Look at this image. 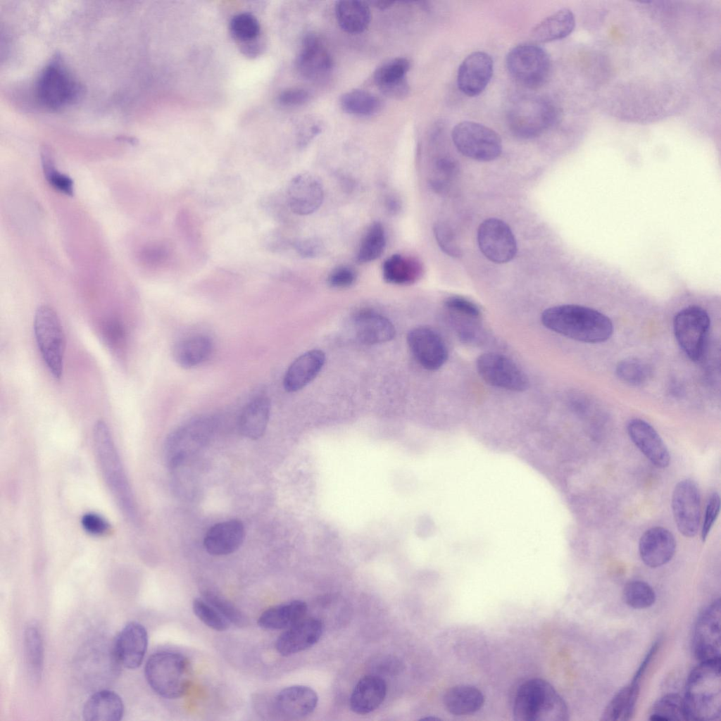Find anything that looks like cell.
Instances as JSON below:
<instances>
[{"label": "cell", "instance_id": "cell-1", "mask_svg": "<svg viewBox=\"0 0 721 721\" xmlns=\"http://www.w3.org/2000/svg\"><path fill=\"white\" fill-rule=\"evenodd\" d=\"M541 321L547 329L584 343H601L613 332L611 320L602 313L583 306L565 304L545 309Z\"/></svg>", "mask_w": 721, "mask_h": 721}, {"label": "cell", "instance_id": "cell-2", "mask_svg": "<svg viewBox=\"0 0 721 721\" xmlns=\"http://www.w3.org/2000/svg\"><path fill=\"white\" fill-rule=\"evenodd\" d=\"M32 86L33 103L48 112H58L77 103L84 87L68 67L59 51L38 72Z\"/></svg>", "mask_w": 721, "mask_h": 721}, {"label": "cell", "instance_id": "cell-3", "mask_svg": "<svg viewBox=\"0 0 721 721\" xmlns=\"http://www.w3.org/2000/svg\"><path fill=\"white\" fill-rule=\"evenodd\" d=\"M687 720L715 721L721 715V660L699 663L689 673L683 696Z\"/></svg>", "mask_w": 721, "mask_h": 721}, {"label": "cell", "instance_id": "cell-4", "mask_svg": "<svg viewBox=\"0 0 721 721\" xmlns=\"http://www.w3.org/2000/svg\"><path fill=\"white\" fill-rule=\"evenodd\" d=\"M93 441L96 460L108 488L125 516L134 520L137 508L133 494L111 430L101 420L94 426Z\"/></svg>", "mask_w": 721, "mask_h": 721}, {"label": "cell", "instance_id": "cell-5", "mask_svg": "<svg viewBox=\"0 0 721 721\" xmlns=\"http://www.w3.org/2000/svg\"><path fill=\"white\" fill-rule=\"evenodd\" d=\"M517 721H565L569 718L568 706L547 681L531 679L518 689L513 708Z\"/></svg>", "mask_w": 721, "mask_h": 721}, {"label": "cell", "instance_id": "cell-6", "mask_svg": "<svg viewBox=\"0 0 721 721\" xmlns=\"http://www.w3.org/2000/svg\"><path fill=\"white\" fill-rule=\"evenodd\" d=\"M144 674L154 692L165 698L175 699L187 691L191 683L192 667L184 655L161 651L149 658Z\"/></svg>", "mask_w": 721, "mask_h": 721}, {"label": "cell", "instance_id": "cell-7", "mask_svg": "<svg viewBox=\"0 0 721 721\" xmlns=\"http://www.w3.org/2000/svg\"><path fill=\"white\" fill-rule=\"evenodd\" d=\"M558 118V110L552 101L533 95L516 98L507 113L510 131L522 139L539 136L553 126Z\"/></svg>", "mask_w": 721, "mask_h": 721}, {"label": "cell", "instance_id": "cell-8", "mask_svg": "<svg viewBox=\"0 0 721 721\" xmlns=\"http://www.w3.org/2000/svg\"><path fill=\"white\" fill-rule=\"evenodd\" d=\"M33 329L35 340L44 363L55 378L61 377L65 352V335L56 311L40 306L35 311Z\"/></svg>", "mask_w": 721, "mask_h": 721}, {"label": "cell", "instance_id": "cell-9", "mask_svg": "<svg viewBox=\"0 0 721 721\" xmlns=\"http://www.w3.org/2000/svg\"><path fill=\"white\" fill-rule=\"evenodd\" d=\"M215 420L208 416L194 418L173 432L165 445V458L171 470L179 467L190 455L211 439Z\"/></svg>", "mask_w": 721, "mask_h": 721}, {"label": "cell", "instance_id": "cell-10", "mask_svg": "<svg viewBox=\"0 0 721 721\" xmlns=\"http://www.w3.org/2000/svg\"><path fill=\"white\" fill-rule=\"evenodd\" d=\"M506 66L513 79L523 87L534 89L548 80L551 62L548 53L533 44H522L510 50Z\"/></svg>", "mask_w": 721, "mask_h": 721}, {"label": "cell", "instance_id": "cell-11", "mask_svg": "<svg viewBox=\"0 0 721 721\" xmlns=\"http://www.w3.org/2000/svg\"><path fill=\"white\" fill-rule=\"evenodd\" d=\"M451 137L463 156L479 161H491L502 151V142L492 129L473 121H463L452 130Z\"/></svg>", "mask_w": 721, "mask_h": 721}, {"label": "cell", "instance_id": "cell-12", "mask_svg": "<svg viewBox=\"0 0 721 721\" xmlns=\"http://www.w3.org/2000/svg\"><path fill=\"white\" fill-rule=\"evenodd\" d=\"M710 326L708 313L698 306H690L679 311L673 320L676 340L693 361L700 360L704 353Z\"/></svg>", "mask_w": 721, "mask_h": 721}, {"label": "cell", "instance_id": "cell-13", "mask_svg": "<svg viewBox=\"0 0 721 721\" xmlns=\"http://www.w3.org/2000/svg\"><path fill=\"white\" fill-rule=\"evenodd\" d=\"M721 606L714 600L698 615L692 636V652L699 662L721 660Z\"/></svg>", "mask_w": 721, "mask_h": 721}, {"label": "cell", "instance_id": "cell-14", "mask_svg": "<svg viewBox=\"0 0 721 721\" xmlns=\"http://www.w3.org/2000/svg\"><path fill=\"white\" fill-rule=\"evenodd\" d=\"M476 368L481 378L494 387L523 391L529 387L526 374L509 358L495 353L481 354L476 360Z\"/></svg>", "mask_w": 721, "mask_h": 721}, {"label": "cell", "instance_id": "cell-15", "mask_svg": "<svg viewBox=\"0 0 721 721\" xmlns=\"http://www.w3.org/2000/svg\"><path fill=\"white\" fill-rule=\"evenodd\" d=\"M479 248L484 256L496 263H506L516 255V239L510 227L497 218L484 220L477 230Z\"/></svg>", "mask_w": 721, "mask_h": 721}, {"label": "cell", "instance_id": "cell-16", "mask_svg": "<svg viewBox=\"0 0 721 721\" xmlns=\"http://www.w3.org/2000/svg\"><path fill=\"white\" fill-rule=\"evenodd\" d=\"M672 510L679 532L686 537L696 535L701 519V496L696 483L685 479L672 492Z\"/></svg>", "mask_w": 721, "mask_h": 721}, {"label": "cell", "instance_id": "cell-17", "mask_svg": "<svg viewBox=\"0 0 721 721\" xmlns=\"http://www.w3.org/2000/svg\"><path fill=\"white\" fill-rule=\"evenodd\" d=\"M408 346L419 364L427 370H437L446 362L447 346L442 337L433 329L420 326L408 334Z\"/></svg>", "mask_w": 721, "mask_h": 721}, {"label": "cell", "instance_id": "cell-18", "mask_svg": "<svg viewBox=\"0 0 721 721\" xmlns=\"http://www.w3.org/2000/svg\"><path fill=\"white\" fill-rule=\"evenodd\" d=\"M148 645L145 627L137 622H130L117 634L112 650L119 665L127 669L140 666Z\"/></svg>", "mask_w": 721, "mask_h": 721}, {"label": "cell", "instance_id": "cell-19", "mask_svg": "<svg viewBox=\"0 0 721 721\" xmlns=\"http://www.w3.org/2000/svg\"><path fill=\"white\" fill-rule=\"evenodd\" d=\"M493 72L494 62L487 53L472 52L462 61L458 68V87L468 96H477L489 83Z\"/></svg>", "mask_w": 721, "mask_h": 721}, {"label": "cell", "instance_id": "cell-20", "mask_svg": "<svg viewBox=\"0 0 721 721\" xmlns=\"http://www.w3.org/2000/svg\"><path fill=\"white\" fill-rule=\"evenodd\" d=\"M324 199L321 182L313 175L301 173L294 177L287 189L290 210L298 215H308L316 211Z\"/></svg>", "mask_w": 721, "mask_h": 721}, {"label": "cell", "instance_id": "cell-21", "mask_svg": "<svg viewBox=\"0 0 721 721\" xmlns=\"http://www.w3.org/2000/svg\"><path fill=\"white\" fill-rule=\"evenodd\" d=\"M627 430L632 442L653 465L659 468L669 465V451L659 434L648 422L634 418L629 421Z\"/></svg>", "mask_w": 721, "mask_h": 721}, {"label": "cell", "instance_id": "cell-22", "mask_svg": "<svg viewBox=\"0 0 721 721\" xmlns=\"http://www.w3.org/2000/svg\"><path fill=\"white\" fill-rule=\"evenodd\" d=\"M296 67L303 77L311 80L320 78L331 71L332 58L318 35L309 33L304 37Z\"/></svg>", "mask_w": 721, "mask_h": 721}, {"label": "cell", "instance_id": "cell-23", "mask_svg": "<svg viewBox=\"0 0 721 721\" xmlns=\"http://www.w3.org/2000/svg\"><path fill=\"white\" fill-rule=\"evenodd\" d=\"M676 540L668 529L655 527L641 537L639 551L641 560L648 567L656 568L669 563L676 551Z\"/></svg>", "mask_w": 721, "mask_h": 721}, {"label": "cell", "instance_id": "cell-24", "mask_svg": "<svg viewBox=\"0 0 721 721\" xmlns=\"http://www.w3.org/2000/svg\"><path fill=\"white\" fill-rule=\"evenodd\" d=\"M323 632V624L315 617L303 618L286 629L277 639V652L288 656L306 650L315 644Z\"/></svg>", "mask_w": 721, "mask_h": 721}, {"label": "cell", "instance_id": "cell-25", "mask_svg": "<svg viewBox=\"0 0 721 721\" xmlns=\"http://www.w3.org/2000/svg\"><path fill=\"white\" fill-rule=\"evenodd\" d=\"M318 701L316 692L311 687L294 685L282 689L275 696L274 706L277 713L288 718H299L314 711Z\"/></svg>", "mask_w": 721, "mask_h": 721}, {"label": "cell", "instance_id": "cell-26", "mask_svg": "<svg viewBox=\"0 0 721 721\" xmlns=\"http://www.w3.org/2000/svg\"><path fill=\"white\" fill-rule=\"evenodd\" d=\"M244 527L239 520L232 519L213 525L206 532L203 544L213 556H224L237 551L244 539Z\"/></svg>", "mask_w": 721, "mask_h": 721}, {"label": "cell", "instance_id": "cell-27", "mask_svg": "<svg viewBox=\"0 0 721 721\" xmlns=\"http://www.w3.org/2000/svg\"><path fill=\"white\" fill-rule=\"evenodd\" d=\"M410 66L407 58H396L378 67L373 77L381 92L391 99L406 96L410 88L406 76Z\"/></svg>", "mask_w": 721, "mask_h": 721}, {"label": "cell", "instance_id": "cell-28", "mask_svg": "<svg viewBox=\"0 0 721 721\" xmlns=\"http://www.w3.org/2000/svg\"><path fill=\"white\" fill-rule=\"evenodd\" d=\"M325 361L321 350L308 351L296 358L288 368L283 385L289 392L297 391L309 384L320 372Z\"/></svg>", "mask_w": 721, "mask_h": 721}, {"label": "cell", "instance_id": "cell-29", "mask_svg": "<svg viewBox=\"0 0 721 721\" xmlns=\"http://www.w3.org/2000/svg\"><path fill=\"white\" fill-rule=\"evenodd\" d=\"M353 324L357 338L366 344L384 343L395 337V327L391 321L371 310L357 313Z\"/></svg>", "mask_w": 721, "mask_h": 721}, {"label": "cell", "instance_id": "cell-30", "mask_svg": "<svg viewBox=\"0 0 721 721\" xmlns=\"http://www.w3.org/2000/svg\"><path fill=\"white\" fill-rule=\"evenodd\" d=\"M387 684L377 675H369L360 679L355 686L351 697L350 707L357 714L365 715L377 709L384 701Z\"/></svg>", "mask_w": 721, "mask_h": 721}, {"label": "cell", "instance_id": "cell-31", "mask_svg": "<svg viewBox=\"0 0 721 721\" xmlns=\"http://www.w3.org/2000/svg\"><path fill=\"white\" fill-rule=\"evenodd\" d=\"M124 713L120 696L108 689L94 693L84 703L82 716L87 721H118Z\"/></svg>", "mask_w": 721, "mask_h": 721}, {"label": "cell", "instance_id": "cell-32", "mask_svg": "<svg viewBox=\"0 0 721 721\" xmlns=\"http://www.w3.org/2000/svg\"><path fill=\"white\" fill-rule=\"evenodd\" d=\"M270 401L261 396L250 401L242 410L238 422L241 434L251 439H258L265 432L270 413Z\"/></svg>", "mask_w": 721, "mask_h": 721}, {"label": "cell", "instance_id": "cell-33", "mask_svg": "<svg viewBox=\"0 0 721 721\" xmlns=\"http://www.w3.org/2000/svg\"><path fill=\"white\" fill-rule=\"evenodd\" d=\"M575 27V18L572 11L561 8L543 19L532 30V39L540 43L562 39L570 35Z\"/></svg>", "mask_w": 721, "mask_h": 721}, {"label": "cell", "instance_id": "cell-34", "mask_svg": "<svg viewBox=\"0 0 721 721\" xmlns=\"http://www.w3.org/2000/svg\"><path fill=\"white\" fill-rule=\"evenodd\" d=\"M306 612L304 601L294 600L265 610L260 615L258 624L265 629H287L303 619Z\"/></svg>", "mask_w": 721, "mask_h": 721}, {"label": "cell", "instance_id": "cell-35", "mask_svg": "<svg viewBox=\"0 0 721 721\" xmlns=\"http://www.w3.org/2000/svg\"><path fill=\"white\" fill-rule=\"evenodd\" d=\"M213 343L205 335H195L180 341L173 350V358L184 368L196 367L211 356Z\"/></svg>", "mask_w": 721, "mask_h": 721}, {"label": "cell", "instance_id": "cell-36", "mask_svg": "<svg viewBox=\"0 0 721 721\" xmlns=\"http://www.w3.org/2000/svg\"><path fill=\"white\" fill-rule=\"evenodd\" d=\"M335 15L339 27L346 32L358 34L365 31L371 20L367 4L356 0H342L335 4Z\"/></svg>", "mask_w": 721, "mask_h": 721}, {"label": "cell", "instance_id": "cell-37", "mask_svg": "<svg viewBox=\"0 0 721 721\" xmlns=\"http://www.w3.org/2000/svg\"><path fill=\"white\" fill-rule=\"evenodd\" d=\"M484 703L483 694L471 685H457L448 689L444 696L446 709L453 715H463L479 710Z\"/></svg>", "mask_w": 721, "mask_h": 721}, {"label": "cell", "instance_id": "cell-38", "mask_svg": "<svg viewBox=\"0 0 721 721\" xmlns=\"http://www.w3.org/2000/svg\"><path fill=\"white\" fill-rule=\"evenodd\" d=\"M382 275L384 281L388 283L410 284L422 276V266L414 258L394 254L384 261Z\"/></svg>", "mask_w": 721, "mask_h": 721}, {"label": "cell", "instance_id": "cell-39", "mask_svg": "<svg viewBox=\"0 0 721 721\" xmlns=\"http://www.w3.org/2000/svg\"><path fill=\"white\" fill-rule=\"evenodd\" d=\"M639 692L640 684L631 681L619 690L609 701L603 711L601 720L623 721L632 719Z\"/></svg>", "mask_w": 721, "mask_h": 721}, {"label": "cell", "instance_id": "cell-40", "mask_svg": "<svg viewBox=\"0 0 721 721\" xmlns=\"http://www.w3.org/2000/svg\"><path fill=\"white\" fill-rule=\"evenodd\" d=\"M25 655L27 670L34 680L42 675L44 663V649L41 632L34 624L26 627L24 632Z\"/></svg>", "mask_w": 721, "mask_h": 721}, {"label": "cell", "instance_id": "cell-41", "mask_svg": "<svg viewBox=\"0 0 721 721\" xmlns=\"http://www.w3.org/2000/svg\"><path fill=\"white\" fill-rule=\"evenodd\" d=\"M340 106L347 113L369 116L378 111L380 103L372 94L361 89H353L341 96Z\"/></svg>", "mask_w": 721, "mask_h": 721}, {"label": "cell", "instance_id": "cell-42", "mask_svg": "<svg viewBox=\"0 0 721 721\" xmlns=\"http://www.w3.org/2000/svg\"><path fill=\"white\" fill-rule=\"evenodd\" d=\"M649 720H687L683 697L677 693L665 694L653 705L649 713Z\"/></svg>", "mask_w": 721, "mask_h": 721}, {"label": "cell", "instance_id": "cell-43", "mask_svg": "<svg viewBox=\"0 0 721 721\" xmlns=\"http://www.w3.org/2000/svg\"><path fill=\"white\" fill-rule=\"evenodd\" d=\"M386 235L384 227L379 222L372 223L361 240L357 253L359 263H369L379 258L384 251Z\"/></svg>", "mask_w": 721, "mask_h": 721}, {"label": "cell", "instance_id": "cell-44", "mask_svg": "<svg viewBox=\"0 0 721 721\" xmlns=\"http://www.w3.org/2000/svg\"><path fill=\"white\" fill-rule=\"evenodd\" d=\"M203 599L222 615L230 624L245 627L248 624L246 615L234 604L215 589L204 585L201 589Z\"/></svg>", "mask_w": 721, "mask_h": 721}, {"label": "cell", "instance_id": "cell-45", "mask_svg": "<svg viewBox=\"0 0 721 721\" xmlns=\"http://www.w3.org/2000/svg\"><path fill=\"white\" fill-rule=\"evenodd\" d=\"M624 602L634 609H646L656 601L654 589L648 583L641 580L628 582L622 590Z\"/></svg>", "mask_w": 721, "mask_h": 721}, {"label": "cell", "instance_id": "cell-46", "mask_svg": "<svg viewBox=\"0 0 721 721\" xmlns=\"http://www.w3.org/2000/svg\"><path fill=\"white\" fill-rule=\"evenodd\" d=\"M617 377L630 385L639 386L648 381L651 375V369L645 362L635 358H629L620 361L616 367Z\"/></svg>", "mask_w": 721, "mask_h": 721}, {"label": "cell", "instance_id": "cell-47", "mask_svg": "<svg viewBox=\"0 0 721 721\" xmlns=\"http://www.w3.org/2000/svg\"><path fill=\"white\" fill-rule=\"evenodd\" d=\"M230 28L234 38L242 44L258 39L261 32L259 22L249 13L234 15L230 21Z\"/></svg>", "mask_w": 721, "mask_h": 721}, {"label": "cell", "instance_id": "cell-48", "mask_svg": "<svg viewBox=\"0 0 721 721\" xmlns=\"http://www.w3.org/2000/svg\"><path fill=\"white\" fill-rule=\"evenodd\" d=\"M192 610L198 619L212 629L222 632L230 627V622L204 599H194Z\"/></svg>", "mask_w": 721, "mask_h": 721}, {"label": "cell", "instance_id": "cell-49", "mask_svg": "<svg viewBox=\"0 0 721 721\" xmlns=\"http://www.w3.org/2000/svg\"><path fill=\"white\" fill-rule=\"evenodd\" d=\"M457 170V163L451 157L442 156L437 158L430 181L434 189L438 192L446 190Z\"/></svg>", "mask_w": 721, "mask_h": 721}, {"label": "cell", "instance_id": "cell-50", "mask_svg": "<svg viewBox=\"0 0 721 721\" xmlns=\"http://www.w3.org/2000/svg\"><path fill=\"white\" fill-rule=\"evenodd\" d=\"M446 310L453 316L479 320L482 315L479 307L473 301L461 296H451L444 302Z\"/></svg>", "mask_w": 721, "mask_h": 721}, {"label": "cell", "instance_id": "cell-51", "mask_svg": "<svg viewBox=\"0 0 721 721\" xmlns=\"http://www.w3.org/2000/svg\"><path fill=\"white\" fill-rule=\"evenodd\" d=\"M42 164L48 182L58 191L72 196L74 193L73 182L70 177L55 169L53 157L44 156L42 158Z\"/></svg>", "mask_w": 721, "mask_h": 721}, {"label": "cell", "instance_id": "cell-52", "mask_svg": "<svg viewBox=\"0 0 721 721\" xmlns=\"http://www.w3.org/2000/svg\"><path fill=\"white\" fill-rule=\"evenodd\" d=\"M434 233L439 246L445 253L453 258H458L462 255L456 236L446 223H436Z\"/></svg>", "mask_w": 721, "mask_h": 721}, {"label": "cell", "instance_id": "cell-53", "mask_svg": "<svg viewBox=\"0 0 721 721\" xmlns=\"http://www.w3.org/2000/svg\"><path fill=\"white\" fill-rule=\"evenodd\" d=\"M103 338L109 347L115 351L122 349L125 343V332L123 325L115 319L106 321L102 327Z\"/></svg>", "mask_w": 721, "mask_h": 721}, {"label": "cell", "instance_id": "cell-54", "mask_svg": "<svg viewBox=\"0 0 721 721\" xmlns=\"http://www.w3.org/2000/svg\"><path fill=\"white\" fill-rule=\"evenodd\" d=\"M171 253V249L167 244L154 243L144 249L142 258L148 265L160 266L168 261Z\"/></svg>", "mask_w": 721, "mask_h": 721}, {"label": "cell", "instance_id": "cell-55", "mask_svg": "<svg viewBox=\"0 0 721 721\" xmlns=\"http://www.w3.org/2000/svg\"><path fill=\"white\" fill-rule=\"evenodd\" d=\"M720 510V498L717 493L714 492L709 496L701 528V539H707Z\"/></svg>", "mask_w": 721, "mask_h": 721}, {"label": "cell", "instance_id": "cell-56", "mask_svg": "<svg viewBox=\"0 0 721 721\" xmlns=\"http://www.w3.org/2000/svg\"><path fill=\"white\" fill-rule=\"evenodd\" d=\"M81 524L85 532L94 536L104 535L110 530L107 520L96 513H85L82 518Z\"/></svg>", "mask_w": 721, "mask_h": 721}, {"label": "cell", "instance_id": "cell-57", "mask_svg": "<svg viewBox=\"0 0 721 721\" xmlns=\"http://www.w3.org/2000/svg\"><path fill=\"white\" fill-rule=\"evenodd\" d=\"M356 272L350 267L339 266L329 275L327 283L334 288H346L352 285L356 280Z\"/></svg>", "mask_w": 721, "mask_h": 721}, {"label": "cell", "instance_id": "cell-58", "mask_svg": "<svg viewBox=\"0 0 721 721\" xmlns=\"http://www.w3.org/2000/svg\"><path fill=\"white\" fill-rule=\"evenodd\" d=\"M308 91L301 88H290L282 92L279 96V103L284 106H299L306 104L309 99Z\"/></svg>", "mask_w": 721, "mask_h": 721}, {"label": "cell", "instance_id": "cell-59", "mask_svg": "<svg viewBox=\"0 0 721 721\" xmlns=\"http://www.w3.org/2000/svg\"><path fill=\"white\" fill-rule=\"evenodd\" d=\"M293 246L302 257L313 258L319 256L323 250V245L319 239L308 238L296 240Z\"/></svg>", "mask_w": 721, "mask_h": 721}, {"label": "cell", "instance_id": "cell-60", "mask_svg": "<svg viewBox=\"0 0 721 721\" xmlns=\"http://www.w3.org/2000/svg\"><path fill=\"white\" fill-rule=\"evenodd\" d=\"M193 222V219L187 211L182 210L178 213L177 217L178 230L188 240L192 242L195 240L197 237L196 229Z\"/></svg>", "mask_w": 721, "mask_h": 721}, {"label": "cell", "instance_id": "cell-61", "mask_svg": "<svg viewBox=\"0 0 721 721\" xmlns=\"http://www.w3.org/2000/svg\"><path fill=\"white\" fill-rule=\"evenodd\" d=\"M375 670L380 674H396L401 670L400 661L390 656H383L377 659L375 663Z\"/></svg>", "mask_w": 721, "mask_h": 721}, {"label": "cell", "instance_id": "cell-62", "mask_svg": "<svg viewBox=\"0 0 721 721\" xmlns=\"http://www.w3.org/2000/svg\"><path fill=\"white\" fill-rule=\"evenodd\" d=\"M660 639H658L652 644L648 653L644 656L641 663L639 665V667L637 670L632 682L640 684L648 667L651 664L660 648Z\"/></svg>", "mask_w": 721, "mask_h": 721}, {"label": "cell", "instance_id": "cell-63", "mask_svg": "<svg viewBox=\"0 0 721 721\" xmlns=\"http://www.w3.org/2000/svg\"><path fill=\"white\" fill-rule=\"evenodd\" d=\"M387 207L389 212L395 213L396 212H398L400 206L398 201L391 197L387 200Z\"/></svg>", "mask_w": 721, "mask_h": 721}, {"label": "cell", "instance_id": "cell-64", "mask_svg": "<svg viewBox=\"0 0 721 721\" xmlns=\"http://www.w3.org/2000/svg\"><path fill=\"white\" fill-rule=\"evenodd\" d=\"M394 3H395L394 1H372V4H374V6L375 7H377V8L381 9V10H384V9L388 8L389 7L391 6L392 4H394Z\"/></svg>", "mask_w": 721, "mask_h": 721}]
</instances>
